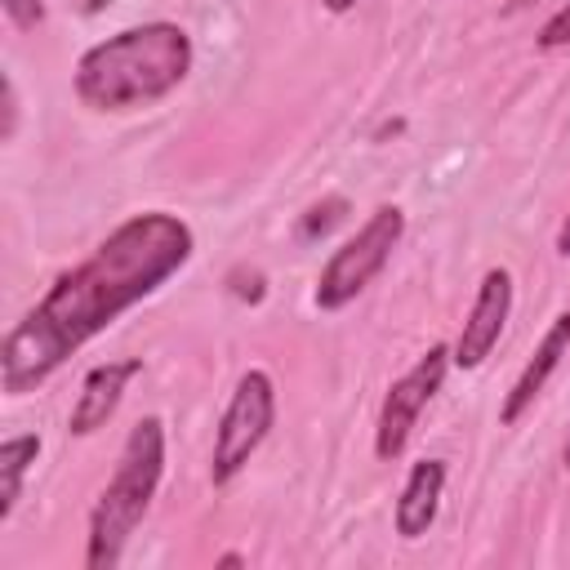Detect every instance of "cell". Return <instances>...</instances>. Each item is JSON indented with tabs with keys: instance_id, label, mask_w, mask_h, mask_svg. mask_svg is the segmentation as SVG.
Masks as SVG:
<instances>
[{
	"instance_id": "6da1fadb",
	"label": "cell",
	"mask_w": 570,
	"mask_h": 570,
	"mask_svg": "<svg viewBox=\"0 0 570 570\" xmlns=\"http://www.w3.org/2000/svg\"><path fill=\"white\" fill-rule=\"evenodd\" d=\"M196 232L169 209H147L111 227L89 258L58 272L45 298L0 338V387L27 396L53 379L89 338L111 330L129 307L151 298L187 267Z\"/></svg>"
},
{
	"instance_id": "7a4b0ae2",
	"label": "cell",
	"mask_w": 570,
	"mask_h": 570,
	"mask_svg": "<svg viewBox=\"0 0 570 570\" xmlns=\"http://www.w3.org/2000/svg\"><path fill=\"white\" fill-rule=\"evenodd\" d=\"M196 49L187 27L151 18L125 27L76 58L71 89L89 111H138L169 98L191 76Z\"/></svg>"
},
{
	"instance_id": "3957f363",
	"label": "cell",
	"mask_w": 570,
	"mask_h": 570,
	"mask_svg": "<svg viewBox=\"0 0 570 570\" xmlns=\"http://www.w3.org/2000/svg\"><path fill=\"white\" fill-rule=\"evenodd\" d=\"M165 476V419L142 414L116 459V472L98 490L89 508V534H85V566L89 570H111L120 566L134 530L142 525L156 490Z\"/></svg>"
},
{
	"instance_id": "277c9868",
	"label": "cell",
	"mask_w": 570,
	"mask_h": 570,
	"mask_svg": "<svg viewBox=\"0 0 570 570\" xmlns=\"http://www.w3.org/2000/svg\"><path fill=\"white\" fill-rule=\"evenodd\" d=\"M405 236V209L401 205H379L321 267L316 276V289H312V303L321 312H343L347 303H356L370 281L387 267L392 249L401 245Z\"/></svg>"
},
{
	"instance_id": "5b68a950",
	"label": "cell",
	"mask_w": 570,
	"mask_h": 570,
	"mask_svg": "<svg viewBox=\"0 0 570 570\" xmlns=\"http://www.w3.org/2000/svg\"><path fill=\"white\" fill-rule=\"evenodd\" d=\"M276 423V383L267 370H245L223 405V419L214 428V450H209V481L214 485H232L245 463L254 459V450L267 441Z\"/></svg>"
},
{
	"instance_id": "8992f818",
	"label": "cell",
	"mask_w": 570,
	"mask_h": 570,
	"mask_svg": "<svg viewBox=\"0 0 570 570\" xmlns=\"http://www.w3.org/2000/svg\"><path fill=\"white\" fill-rule=\"evenodd\" d=\"M450 343H432L401 379L387 383L383 392V405H379V419H374V454L383 463H396L419 428V414L432 405V396L441 392L445 374H450Z\"/></svg>"
},
{
	"instance_id": "52a82bcc",
	"label": "cell",
	"mask_w": 570,
	"mask_h": 570,
	"mask_svg": "<svg viewBox=\"0 0 570 570\" xmlns=\"http://www.w3.org/2000/svg\"><path fill=\"white\" fill-rule=\"evenodd\" d=\"M512 316V272L508 267H485L481 285H476V298L463 316V330L459 338L450 343V361L459 370H476L485 365V356L499 347L503 338V325Z\"/></svg>"
},
{
	"instance_id": "ba28073f",
	"label": "cell",
	"mask_w": 570,
	"mask_h": 570,
	"mask_svg": "<svg viewBox=\"0 0 570 570\" xmlns=\"http://www.w3.org/2000/svg\"><path fill=\"white\" fill-rule=\"evenodd\" d=\"M142 374V361L138 356H120V361H98L85 379H80V392L71 401V414H67V432L71 436H94L98 428L111 423V414L120 410L129 383Z\"/></svg>"
},
{
	"instance_id": "9c48e42d",
	"label": "cell",
	"mask_w": 570,
	"mask_h": 570,
	"mask_svg": "<svg viewBox=\"0 0 570 570\" xmlns=\"http://www.w3.org/2000/svg\"><path fill=\"white\" fill-rule=\"evenodd\" d=\"M566 356H570V312H557L552 325L543 330V338L534 343L530 361H525L521 374L512 379L503 405H499V423H503V428H512V423L534 405V396L548 387V379L557 374V365H561Z\"/></svg>"
},
{
	"instance_id": "30bf717a",
	"label": "cell",
	"mask_w": 570,
	"mask_h": 570,
	"mask_svg": "<svg viewBox=\"0 0 570 570\" xmlns=\"http://www.w3.org/2000/svg\"><path fill=\"white\" fill-rule=\"evenodd\" d=\"M445 459H419L396 494V508H392V525L405 543L423 539L432 525H436V512H441V494H445Z\"/></svg>"
},
{
	"instance_id": "8fae6325",
	"label": "cell",
	"mask_w": 570,
	"mask_h": 570,
	"mask_svg": "<svg viewBox=\"0 0 570 570\" xmlns=\"http://www.w3.org/2000/svg\"><path fill=\"white\" fill-rule=\"evenodd\" d=\"M40 454V436L36 432H18V436H4L0 441V525L13 517L18 499H22V481L31 472Z\"/></svg>"
},
{
	"instance_id": "7c38bea8",
	"label": "cell",
	"mask_w": 570,
	"mask_h": 570,
	"mask_svg": "<svg viewBox=\"0 0 570 570\" xmlns=\"http://www.w3.org/2000/svg\"><path fill=\"white\" fill-rule=\"evenodd\" d=\"M343 209H347V200L343 196H330V200H321V205H312L307 214H303V223H298V236H325L338 218H343Z\"/></svg>"
},
{
	"instance_id": "4fadbf2b",
	"label": "cell",
	"mask_w": 570,
	"mask_h": 570,
	"mask_svg": "<svg viewBox=\"0 0 570 570\" xmlns=\"http://www.w3.org/2000/svg\"><path fill=\"white\" fill-rule=\"evenodd\" d=\"M0 4H4V18L18 31H36L45 22V0H0Z\"/></svg>"
},
{
	"instance_id": "5bb4252c",
	"label": "cell",
	"mask_w": 570,
	"mask_h": 570,
	"mask_svg": "<svg viewBox=\"0 0 570 570\" xmlns=\"http://www.w3.org/2000/svg\"><path fill=\"white\" fill-rule=\"evenodd\" d=\"M570 45V0L539 27V49H566Z\"/></svg>"
},
{
	"instance_id": "9a60e30c",
	"label": "cell",
	"mask_w": 570,
	"mask_h": 570,
	"mask_svg": "<svg viewBox=\"0 0 570 570\" xmlns=\"http://www.w3.org/2000/svg\"><path fill=\"white\" fill-rule=\"evenodd\" d=\"M18 134V85L13 76H4V120H0V138L9 142Z\"/></svg>"
},
{
	"instance_id": "2e32d148",
	"label": "cell",
	"mask_w": 570,
	"mask_h": 570,
	"mask_svg": "<svg viewBox=\"0 0 570 570\" xmlns=\"http://www.w3.org/2000/svg\"><path fill=\"white\" fill-rule=\"evenodd\" d=\"M232 276L240 281V276H245V267H236ZM232 294H236V298H249V303H258V298L267 294V289H263V272H254V276H249V285H232Z\"/></svg>"
},
{
	"instance_id": "e0dca14e",
	"label": "cell",
	"mask_w": 570,
	"mask_h": 570,
	"mask_svg": "<svg viewBox=\"0 0 570 570\" xmlns=\"http://www.w3.org/2000/svg\"><path fill=\"white\" fill-rule=\"evenodd\" d=\"M557 254L561 258H570V214L561 218V227H557Z\"/></svg>"
},
{
	"instance_id": "ac0fdd59",
	"label": "cell",
	"mask_w": 570,
	"mask_h": 570,
	"mask_svg": "<svg viewBox=\"0 0 570 570\" xmlns=\"http://www.w3.org/2000/svg\"><path fill=\"white\" fill-rule=\"evenodd\" d=\"M330 13H347V9H356V0H321Z\"/></svg>"
},
{
	"instance_id": "d6986e66",
	"label": "cell",
	"mask_w": 570,
	"mask_h": 570,
	"mask_svg": "<svg viewBox=\"0 0 570 570\" xmlns=\"http://www.w3.org/2000/svg\"><path fill=\"white\" fill-rule=\"evenodd\" d=\"M218 566H245V557H240V552H223Z\"/></svg>"
},
{
	"instance_id": "ffe728a7",
	"label": "cell",
	"mask_w": 570,
	"mask_h": 570,
	"mask_svg": "<svg viewBox=\"0 0 570 570\" xmlns=\"http://www.w3.org/2000/svg\"><path fill=\"white\" fill-rule=\"evenodd\" d=\"M561 463L570 468V436H566V450H561Z\"/></svg>"
}]
</instances>
